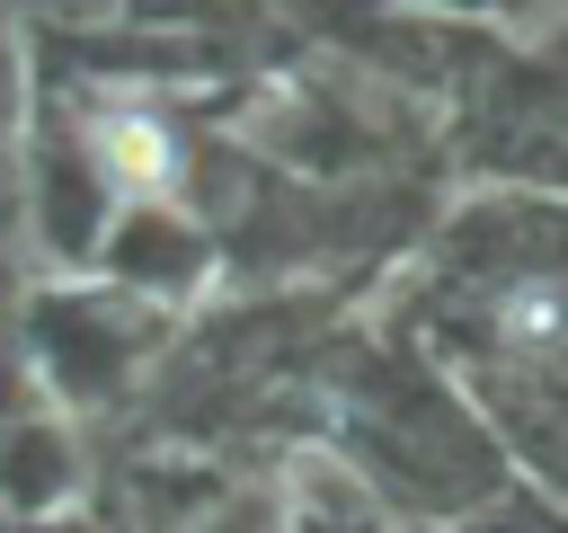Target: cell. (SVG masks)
I'll return each instance as SVG.
<instances>
[{"mask_svg": "<svg viewBox=\"0 0 568 533\" xmlns=\"http://www.w3.org/2000/svg\"><path fill=\"white\" fill-rule=\"evenodd\" d=\"M98 160L124 178V187H160L169 178V133L151 115H106L98 124Z\"/></svg>", "mask_w": 568, "mask_h": 533, "instance_id": "obj_1", "label": "cell"}]
</instances>
